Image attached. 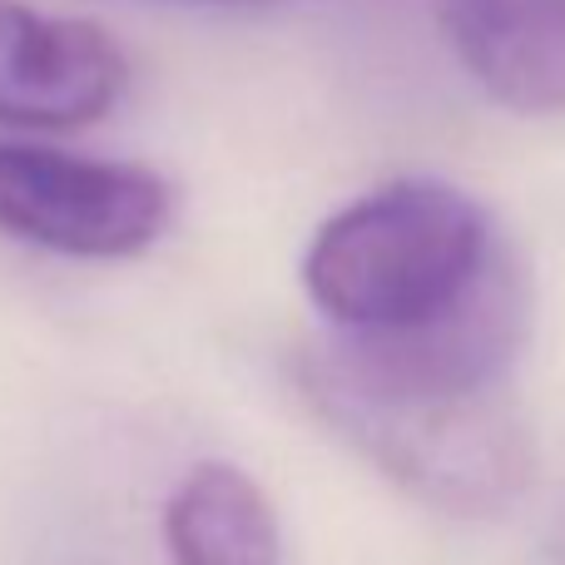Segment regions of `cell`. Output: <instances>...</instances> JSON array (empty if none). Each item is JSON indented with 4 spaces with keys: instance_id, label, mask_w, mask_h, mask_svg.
I'll return each instance as SVG.
<instances>
[{
    "instance_id": "5",
    "label": "cell",
    "mask_w": 565,
    "mask_h": 565,
    "mask_svg": "<svg viewBox=\"0 0 565 565\" xmlns=\"http://www.w3.org/2000/svg\"><path fill=\"white\" fill-rule=\"evenodd\" d=\"M461 70L516 115L565 109V0H441Z\"/></svg>"
},
{
    "instance_id": "4",
    "label": "cell",
    "mask_w": 565,
    "mask_h": 565,
    "mask_svg": "<svg viewBox=\"0 0 565 565\" xmlns=\"http://www.w3.org/2000/svg\"><path fill=\"white\" fill-rule=\"evenodd\" d=\"M129 60L89 20L0 0V125L85 129L125 99Z\"/></svg>"
},
{
    "instance_id": "6",
    "label": "cell",
    "mask_w": 565,
    "mask_h": 565,
    "mask_svg": "<svg viewBox=\"0 0 565 565\" xmlns=\"http://www.w3.org/2000/svg\"><path fill=\"white\" fill-rule=\"evenodd\" d=\"M169 565H282L278 516L254 477L204 461L164 507Z\"/></svg>"
},
{
    "instance_id": "2",
    "label": "cell",
    "mask_w": 565,
    "mask_h": 565,
    "mask_svg": "<svg viewBox=\"0 0 565 565\" xmlns=\"http://www.w3.org/2000/svg\"><path fill=\"white\" fill-rule=\"evenodd\" d=\"M507 254L467 189L392 179L312 234L302 288L332 332H397L467 302Z\"/></svg>"
},
{
    "instance_id": "7",
    "label": "cell",
    "mask_w": 565,
    "mask_h": 565,
    "mask_svg": "<svg viewBox=\"0 0 565 565\" xmlns=\"http://www.w3.org/2000/svg\"><path fill=\"white\" fill-rule=\"evenodd\" d=\"M194 6H278V0H194Z\"/></svg>"
},
{
    "instance_id": "3",
    "label": "cell",
    "mask_w": 565,
    "mask_h": 565,
    "mask_svg": "<svg viewBox=\"0 0 565 565\" xmlns=\"http://www.w3.org/2000/svg\"><path fill=\"white\" fill-rule=\"evenodd\" d=\"M174 218V189L145 164L50 145H0V234L65 258H135Z\"/></svg>"
},
{
    "instance_id": "1",
    "label": "cell",
    "mask_w": 565,
    "mask_h": 565,
    "mask_svg": "<svg viewBox=\"0 0 565 565\" xmlns=\"http://www.w3.org/2000/svg\"><path fill=\"white\" fill-rule=\"evenodd\" d=\"M531 292L507 254L467 302L397 332H332L302 387L342 441L397 487L457 516H491L531 481V427L511 392Z\"/></svg>"
}]
</instances>
